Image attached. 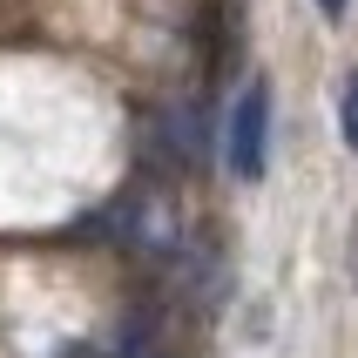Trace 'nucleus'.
Returning <instances> with one entry per match:
<instances>
[{
  "mask_svg": "<svg viewBox=\"0 0 358 358\" xmlns=\"http://www.w3.org/2000/svg\"><path fill=\"white\" fill-rule=\"evenodd\" d=\"M264 136H271V81H250L230 108V136H223V156H230L237 182L264 176Z\"/></svg>",
  "mask_w": 358,
  "mask_h": 358,
  "instance_id": "1",
  "label": "nucleus"
},
{
  "mask_svg": "<svg viewBox=\"0 0 358 358\" xmlns=\"http://www.w3.org/2000/svg\"><path fill=\"white\" fill-rule=\"evenodd\" d=\"M338 136H345V149L358 156V68L345 75V88H338Z\"/></svg>",
  "mask_w": 358,
  "mask_h": 358,
  "instance_id": "2",
  "label": "nucleus"
},
{
  "mask_svg": "<svg viewBox=\"0 0 358 358\" xmlns=\"http://www.w3.org/2000/svg\"><path fill=\"white\" fill-rule=\"evenodd\" d=\"M345 7H352V0H318V14H324V20H345Z\"/></svg>",
  "mask_w": 358,
  "mask_h": 358,
  "instance_id": "3",
  "label": "nucleus"
}]
</instances>
